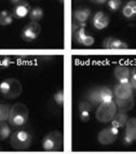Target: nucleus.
I'll return each mask as SVG.
<instances>
[{
	"label": "nucleus",
	"instance_id": "20e7f679",
	"mask_svg": "<svg viewBox=\"0 0 136 154\" xmlns=\"http://www.w3.org/2000/svg\"><path fill=\"white\" fill-rule=\"evenodd\" d=\"M33 141V137L27 131H16L11 134L10 144L15 150H26L28 149Z\"/></svg>",
	"mask_w": 136,
	"mask_h": 154
},
{
	"label": "nucleus",
	"instance_id": "f257e3e1",
	"mask_svg": "<svg viewBox=\"0 0 136 154\" xmlns=\"http://www.w3.org/2000/svg\"><path fill=\"white\" fill-rule=\"evenodd\" d=\"M28 120V109L24 103H17L13 105L9 114V124L13 127H22Z\"/></svg>",
	"mask_w": 136,
	"mask_h": 154
},
{
	"label": "nucleus",
	"instance_id": "dca6fc26",
	"mask_svg": "<svg viewBox=\"0 0 136 154\" xmlns=\"http://www.w3.org/2000/svg\"><path fill=\"white\" fill-rule=\"evenodd\" d=\"M128 120V116L126 114V112H119L115 116V118L111 120V126L115 127V128H122L124 127Z\"/></svg>",
	"mask_w": 136,
	"mask_h": 154
},
{
	"label": "nucleus",
	"instance_id": "f3484780",
	"mask_svg": "<svg viewBox=\"0 0 136 154\" xmlns=\"http://www.w3.org/2000/svg\"><path fill=\"white\" fill-rule=\"evenodd\" d=\"M123 15L126 18H132L136 16V0H130L122 10Z\"/></svg>",
	"mask_w": 136,
	"mask_h": 154
},
{
	"label": "nucleus",
	"instance_id": "393cba45",
	"mask_svg": "<svg viewBox=\"0 0 136 154\" xmlns=\"http://www.w3.org/2000/svg\"><path fill=\"white\" fill-rule=\"evenodd\" d=\"M85 35H87V33H85L84 27H79V28L77 29V31H74V36H76V39H77L78 43L81 44L83 38L85 37Z\"/></svg>",
	"mask_w": 136,
	"mask_h": 154
},
{
	"label": "nucleus",
	"instance_id": "1a4fd4ad",
	"mask_svg": "<svg viewBox=\"0 0 136 154\" xmlns=\"http://www.w3.org/2000/svg\"><path fill=\"white\" fill-rule=\"evenodd\" d=\"M124 127V142L126 144H132L136 141V118H128Z\"/></svg>",
	"mask_w": 136,
	"mask_h": 154
},
{
	"label": "nucleus",
	"instance_id": "aec40b11",
	"mask_svg": "<svg viewBox=\"0 0 136 154\" xmlns=\"http://www.w3.org/2000/svg\"><path fill=\"white\" fill-rule=\"evenodd\" d=\"M13 13L9 12L8 10L0 11V25L1 26H8L12 24L13 22Z\"/></svg>",
	"mask_w": 136,
	"mask_h": 154
},
{
	"label": "nucleus",
	"instance_id": "f8f14e48",
	"mask_svg": "<svg viewBox=\"0 0 136 154\" xmlns=\"http://www.w3.org/2000/svg\"><path fill=\"white\" fill-rule=\"evenodd\" d=\"M113 75H115V79L118 80L119 82H126L130 81V75H131V68L125 65H120L117 66L113 70Z\"/></svg>",
	"mask_w": 136,
	"mask_h": 154
},
{
	"label": "nucleus",
	"instance_id": "b1692460",
	"mask_svg": "<svg viewBox=\"0 0 136 154\" xmlns=\"http://www.w3.org/2000/svg\"><path fill=\"white\" fill-rule=\"evenodd\" d=\"M108 8L110 9L111 11H118L120 9L121 5H122V1L121 0H108Z\"/></svg>",
	"mask_w": 136,
	"mask_h": 154
},
{
	"label": "nucleus",
	"instance_id": "bb28decb",
	"mask_svg": "<svg viewBox=\"0 0 136 154\" xmlns=\"http://www.w3.org/2000/svg\"><path fill=\"white\" fill-rule=\"evenodd\" d=\"M54 100H55V103H57L59 106H63V103H64V92H63V90L59 91V92L55 93V95L53 96Z\"/></svg>",
	"mask_w": 136,
	"mask_h": 154
},
{
	"label": "nucleus",
	"instance_id": "c756f323",
	"mask_svg": "<svg viewBox=\"0 0 136 154\" xmlns=\"http://www.w3.org/2000/svg\"><path fill=\"white\" fill-rule=\"evenodd\" d=\"M10 64H11L10 58H7V57H5V58H3L2 60L0 62V65H1L2 67H7V66H9Z\"/></svg>",
	"mask_w": 136,
	"mask_h": 154
},
{
	"label": "nucleus",
	"instance_id": "0eeeda50",
	"mask_svg": "<svg viewBox=\"0 0 136 154\" xmlns=\"http://www.w3.org/2000/svg\"><path fill=\"white\" fill-rule=\"evenodd\" d=\"M119 135V129L110 126V127H107V128L100 131L97 135V140L100 144L103 146H108V144H111L115 141V139L118 138Z\"/></svg>",
	"mask_w": 136,
	"mask_h": 154
},
{
	"label": "nucleus",
	"instance_id": "9d476101",
	"mask_svg": "<svg viewBox=\"0 0 136 154\" xmlns=\"http://www.w3.org/2000/svg\"><path fill=\"white\" fill-rule=\"evenodd\" d=\"M30 5L28 2H26L25 0L21 1V2L16 3L13 7V15L16 18H24L27 15H29L30 13Z\"/></svg>",
	"mask_w": 136,
	"mask_h": 154
},
{
	"label": "nucleus",
	"instance_id": "2f4dec72",
	"mask_svg": "<svg viewBox=\"0 0 136 154\" xmlns=\"http://www.w3.org/2000/svg\"><path fill=\"white\" fill-rule=\"evenodd\" d=\"M21 1H23V0H11V3L14 5H16V3L21 2Z\"/></svg>",
	"mask_w": 136,
	"mask_h": 154
},
{
	"label": "nucleus",
	"instance_id": "5701e85b",
	"mask_svg": "<svg viewBox=\"0 0 136 154\" xmlns=\"http://www.w3.org/2000/svg\"><path fill=\"white\" fill-rule=\"evenodd\" d=\"M10 107L5 103H0V122L8 121L10 114Z\"/></svg>",
	"mask_w": 136,
	"mask_h": 154
},
{
	"label": "nucleus",
	"instance_id": "4468645a",
	"mask_svg": "<svg viewBox=\"0 0 136 154\" xmlns=\"http://www.w3.org/2000/svg\"><path fill=\"white\" fill-rule=\"evenodd\" d=\"M115 105L119 109V112H128L134 107V99L132 97L126 99H120L115 98Z\"/></svg>",
	"mask_w": 136,
	"mask_h": 154
},
{
	"label": "nucleus",
	"instance_id": "7c9ffc66",
	"mask_svg": "<svg viewBox=\"0 0 136 154\" xmlns=\"http://www.w3.org/2000/svg\"><path fill=\"white\" fill-rule=\"evenodd\" d=\"M91 1H93L95 3H98V5H104V3L108 2V0H91Z\"/></svg>",
	"mask_w": 136,
	"mask_h": 154
},
{
	"label": "nucleus",
	"instance_id": "2eb2a0df",
	"mask_svg": "<svg viewBox=\"0 0 136 154\" xmlns=\"http://www.w3.org/2000/svg\"><path fill=\"white\" fill-rule=\"evenodd\" d=\"M90 15H91V11L89 10L87 8L79 9V10H77L76 12L74 13V20H76V21L80 24V26H81V27H84L85 23H87V21L89 20Z\"/></svg>",
	"mask_w": 136,
	"mask_h": 154
},
{
	"label": "nucleus",
	"instance_id": "423d86ee",
	"mask_svg": "<svg viewBox=\"0 0 136 154\" xmlns=\"http://www.w3.org/2000/svg\"><path fill=\"white\" fill-rule=\"evenodd\" d=\"M40 32H41V27L38 22H30L23 28L21 36L24 41L31 42L38 38Z\"/></svg>",
	"mask_w": 136,
	"mask_h": 154
},
{
	"label": "nucleus",
	"instance_id": "4be33fe9",
	"mask_svg": "<svg viewBox=\"0 0 136 154\" xmlns=\"http://www.w3.org/2000/svg\"><path fill=\"white\" fill-rule=\"evenodd\" d=\"M43 15H44V12L42 10V8H40V7H36V8L31 9L30 13H29V17H30L31 22L41 21Z\"/></svg>",
	"mask_w": 136,
	"mask_h": 154
},
{
	"label": "nucleus",
	"instance_id": "412c9836",
	"mask_svg": "<svg viewBox=\"0 0 136 154\" xmlns=\"http://www.w3.org/2000/svg\"><path fill=\"white\" fill-rule=\"evenodd\" d=\"M11 137V128L5 122H0V141H5Z\"/></svg>",
	"mask_w": 136,
	"mask_h": 154
},
{
	"label": "nucleus",
	"instance_id": "9b49d317",
	"mask_svg": "<svg viewBox=\"0 0 136 154\" xmlns=\"http://www.w3.org/2000/svg\"><path fill=\"white\" fill-rule=\"evenodd\" d=\"M103 48L109 50H123L128 49V46L125 42L121 41L120 39L115 38V37H108V38H106L104 40Z\"/></svg>",
	"mask_w": 136,
	"mask_h": 154
},
{
	"label": "nucleus",
	"instance_id": "6e6552de",
	"mask_svg": "<svg viewBox=\"0 0 136 154\" xmlns=\"http://www.w3.org/2000/svg\"><path fill=\"white\" fill-rule=\"evenodd\" d=\"M133 86L130 81L126 82H118L113 88V96L120 99H126L133 96Z\"/></svg>",
	"mask_w": 136,
	"mask_h": 154
},
{
	"label": "nucleus",
	"instance_id": "7ed1b4c3",
	"mask_svg": "<svg viewBox=\"0 0 136 154\" xmlns=\"http://www.w3.org/2000/svg\"><path fill=\"white\" fill-rule=\"evenodd\" d=\"M117 105H115V101L110 100V101H106V103H100L98 106L97 110H96V119L97 121L100 123H108V122H111L115 116L117 114Z\"/></svg>",
	"mask_w": 136,
	"mask_h": 154
},
{
	"label": "nucleus",
	"instance_id": "ddd939ff",
	"mask_svg": "<svg viewBox=\"0 0 136 154\" xmlns=\"http://www.w3.org/2000/svg\"><path fill=\"white\" fill-rule=\"evenodd\" d=\"M109 17L107 14L104 12H97L95 13L94 17H93V25L96 29H105L109 25Z\"/></svg>",
	"mask_w": 136,
	"mask_h": 154
},
{
	"label": "nucleus",
	"instance_id": "6ab92c4d",
	"mask_svg": "<svg viewBox=\"0 0 136 154\" xmlns=\"http://www.w3.org/2000/svg\"><path fill=\"white\" fill-rule=\"evenodd\" d=\"M98 90H100V103H106V101H110L113 99V92L109 88L102 86V88H98Z\"/></svg>",
	"mask_w": 136,
	"mask_h": 154
},
{
	"label": "nucleus",
	"instance_id": "a211bd4d",
	"mask_svg": "<svg viewBox=\"0 0 136 154\" xmlns=\"http://www.w3.org/2000/svg\"><path fill=\"white\" fill-rule=\"evenodd\" d=\"M87 101L91 103L92 106H96L100 103V90L97 88H93L90 92L87 93Z\"/></svg>",
	"mask_w": 136,
	"mask_h": 154
},
{
	"label": "nucleus",
	"instance_id": "cd10ccee",
	"mask_svg": "<svg viewBox=\"0 0 136 154\" xmlns=\"http://www.w3.org/2000/svg\"><path fill=\"white\" fill-rule=\"evenodd\" d=\"M130 83L133 88L136 90V66L131 67V75H130Z\"/></svg>",
	"mask_w": 136,
	"mask_h": 154
},
{
	"label": "nucleus",
	"instance_id": "f03ea898",
	"mask_svg": "<svg viewBox=\"0 0 136 154\" xmlns=\"http://www.w3.org/2000/svg\"><path fill=\"white\" fill-rule=\"evenodd\" d=\"M22 84L15 78L5 79L0 82V94L8 99H15L22 94Z\"/></svg>",
	"mask_w": 136,
	"mask_h": 154
},
{
	"label": "nucleus",
	"instance_id": "c85d7f7f",
	"mask_svg": "<svg viewBox=\"0 0 136 154\" xmlns=\"http://www.w3.org/2000/svg\"><path fill=\"white\" fill-rule=\"evenodd\" d=\"M93 43H94V39H93V37L87 36V35H85L82 42H81V44H82V45H85V46H91Z\"/></svg>",
	"mask_w": 136,
	"mask_h": 154
},
{
	"label": "nucleus",
	"instance_id": "a878e982",
	"mask_svg": "<svg viewBox=\"0 0 136 154\" xmlns=\"http://www.w3.org/2000/svg\"><path fill=\"white\" fill-rule=\"evenodd\" d=\"M79 116L82 122H87L91 118V111L87 110V109H81L79 110Z\"/></svg>",
	"mask_w": 136,
	"mask_h": 154
},
{
	"label": "nucleus",
	"instance_id": "39448f33",
	"mask_svg": "<svg viewBox=\"0 0 136 154\" xmlns=\"http://www.w3.org/2000/svg\"><path fill=\"white\" fill-rule=\"evenodd\" d=\"M63 134L59 131H51L42 139V149L46 151H59L63 148Z\"/></svg>",
	"mask_w": 136,
	"mask_h": 154
}]
</instances>
